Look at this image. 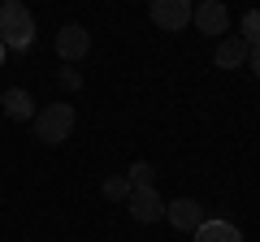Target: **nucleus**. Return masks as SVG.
Listing matches in <instances>:
<instances>
[{
    "instance_id": "f257e3e1",
    "label": "nucleus",
    "mask_w": 260,
    "mask_h": 242,
    "mask_svg": "<svg viewBox=\"0 0 260 242\" xmlns=\"http://www.w3.org/2000/svg\"><path fill=\"white\" fill-rule=\"evenodd\" d=\"M0 44L9 52H26L35 44V18L22 0H0Z\"/></svg>"
},
{
    "instance_id": "f03ea898",
    "label": "nucleus",
    "mask_w": 260,
    "mask_h": 242,
    "mask_svg": "<svg viewBox=\"0 0 260 242\" xmlns=\"http://www.w3.org/2000/svg\"><path fill=\"white\" fill-rule=\"evenodd\" d=\"M74 121H78V112H74V104H44V108L35 112V139H44L48 147H56V143H65L70 134H74Z\"/></svg>"
},
{
    "instance_id": "7ed1b4c3",
    "label": "nucleus",
    "mask_w": 260,
    "mask_h": 242,
    "mask_svg": "<svg viewBox=\"0 0 260 242\" xmlns=\"http://www.w3.org/2000/svg\"><path fill=\"white\" fill-rule=\"evenodd\" d=\"M191 26L200 30V35L221 39L225 30H230V9H225L221 0H200V5L191 9Z\"/></svg>"
},
{
    "instance_id": "20e7f679",
    "label": "nucleus",
    "mask_w": 260,
    "mask_h": 242,
    "mask_svg": "<svg viewBox=\"0 0 260 242\" xmlns=\"http://www.w3.org/2000/svg\"><path fill=\"white\" fill-rule=\"evenodd\" d=\"M126 208H130V216H135L139 225L165 221V199L156 195V186H135V190H130V199H126Z\"/></svg>"
},
{
    "instance_id": "39448f33",
    "label": "nucleus",
    "mask_w": 260,
    "mask_h": 242,
    "mask_svg": "<svg viewBox=\"0 0 260 242\" xmlns=\"http://www.w3.org/2000/svg\"><path fill=\"white\" fill-rule=\"evenodd\" d=\"M191 0H152V22H156L160 30H182V26H191Z\"/></svg>"
},
{
    "instance_id": "423d86ee",
    "label": "nucleus",
    "mask_w": 260,
    "mask_h": 242,
    "mask_svg": "<svg viewBox=\"0 0 260 242\" xmlns=\"http://www.w3.org/2000/svg\"><path fill=\"white\" fill-rule=\"evenodd\" d=\"M91 52V35H87V26H78V22H70V26L56 30V56L61 61H83V56Z\"/></svg>"
},
{
    "instance_id": "0eeeda50",
    "label": "nucleus",
    "mask_w": 260,
    "mask_h": 242,
    "mask_svg": "<svg viewBox=\"0 0 260 242\" xmlns=\"http://www.w3.org/2000/svg\"><path fill=\"white\" fill-rule=\"evenodd\" d=\"M165 221L174 225V229L195 233L200 225H204V208L195 204V199H174V204H165Z\"/></svg>"
},
{
    "instance_id": "6e6552de",
    "label": "nucleus",
    "mask_w": 260,
    "mask_h": 242,
    "mask_svg": "<svg viewBox=\"0 0 260 242\" xmlns=\"http://www.w3.org/2000/svg\"><path fill=\"white\" fill-rule=\"evenodd\" d=\"M247 52H251V48L243 44L239 35H221V39H217L213 61H217V69H239V65H247Z\"/></svg>"
},
{
    "instance_id": "1a4fd4ad",
    "label": "nucleus",
    "mask_w": 260,
    "mask_h": 242,
    "mask_svg": "<svg viewBox=\"0 0 260 242\" xmlns=\"http://www.w3.org/2000/svg\"><path fill=\"white\" fill-rule=\"evenodd\" d=\"M0 104H5V117L9 121H35V112H39L26 87H9V91L0 95Z\"/></svg>"
},
{
    "instance_id": "9d476101",
    "label": "nucleus",
    "mask_w": 260,
    "mask_h": 242,
    "mask_svg": "<svg viewBox=\"0 0 260 242\" xmlns=\"http://www.w3.org/2000/svg\"><path fill=\"white\" fill-rule=\"evenodd\" d=\"M195 242H243V233L230 221H208L204 216V225L195 229Z\"/></svg>"
},
{
    "instance_id": "9b49d317",
    "label": "nucleus",
    "mask_w": 260,
    "mask_h": 242,
    "mask_svg": "<svg viewBox=\"0 0 260 242\" xmlns=\"http://www.w3.org/2000/svg\"><path fill=\"white\" fill-rule=\"evenodd\" d=\"M100 190H104V199H113V204H126L135 186H130V177H104Z\"/></svg>"
},
{
    "instance_id": "f8f14e48",
    "label": "nucleus",
    "mask_w": 260,
    "mask_h": 242,
    "mask_svg": "<svg viewBox=\"0 0 260 242\" xmlns=\"http://www.w3.org/2000/svg\"><path fill=\"white\" fill-rule=\"evenodd\" d=\"M126 177H130V186H152V182H156V169H152L148 160H135V165L126 169Z\"/></svg>"
},
{
    "instance_id": "ddd939ff",
    "label": "nucleus",
    "mask_w": 260,
    "mask_h": 242,
    "mask_svg": "<svg viewBox=\"0 0 260 242\" xmlns=\"http://www.w3.org/2000/svg\"><path fill=\"white\" fill-rule=\"evenodd\" d=\"M243 44H247V48H256L260 44V9H247V13H243Z\"/></svg>"
},
{
    "instance_id": "4468645a",
    "label": "nucleus",
    "mask_w": 260,
    "mask_h": 242,
    "mask_svg": "<svg viewBox=\"0 0 260 242\" xmlns=\"http://www.w3.org/2000/svg\"><path fill=\"white\" fill-rule=\"evenodd\" d=\"M56 78H61V87H65V91H78V87H83V74H78V69H61Z\"/></svg>"
},
{
    "instance_id": "2eb2a0df",
    "label": "nucleus",
    "mask_w": 260,
    "mask_h": 242,
    "mask_svg": "<svg viewBox=\"0 0 260 242\" xmlns=\"http://www.w3.org/2000/svg\"><path fill=\"white\" fill-rule=\"evenodd\" d=\"M247 61H251V74L260 78V44H256V48H251V52H247Z\"/></svg>"
},
{
    "instance_id": "dca6fc26",
    "label": "nucleus",
    "mask_w": 260,
    "mask_h": 242,
    "mask_svg": "<svg viewBox=\"0 0 260 242\" xmlns=\"http://www.w3.org/2000/svg\"><path fill=\"white\" fill-rule=\"evenodd\" d=\"M5 56H9V48H5V44H0V65H5Z\"/></svg>"
},
{
    "instance_id": "f3484780",
    "label": "nucleus",
    "mask_w": 260,
    "mask_h": 242,
    "mask_svg": "<svg viewBox=\"0 0 260 242\" xmlns=\"http://www.w3.org/2000/svg\"><path fill=\"white\" fill-rule=\"evenodd\" d=\"M191 5H200V0H191Z\"/></svg>"
}]
</instances>
